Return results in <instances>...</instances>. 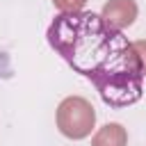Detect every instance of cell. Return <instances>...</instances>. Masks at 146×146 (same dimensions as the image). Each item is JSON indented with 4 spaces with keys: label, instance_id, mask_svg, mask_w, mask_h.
Segmentation results:
<instances>
[{
    "label": "cell",
    "instance_id": "cell-5",
    "mask_svg": "<svg viewBox=\"0 0 146 146\" xmlns=\"http://www.w3.org/2000/svg\"><path fill=\"white\" fill-rule=\"evenodd\" d=\"M52 2L59 9V14H75V11H82L87 0H52Z\"/></svg>",
    "mask_w": 146,
    "mask_h": 146
},
{
    "label": "cell",
    "instance_id": "cell-4",
    "mask_svg": "<svg viewBox=\"0 0 146 146\" xmlns=\"http://www.w3.org/2000/svg\"><path fill=\"white\" fill-rule=\"evenodd\" d=\"M125 144H128V132L121 123L103 125L91 139V146H125Z\"/></svg>",
    "mask_w": 146,
    "mask_h": 146
},
{
    "label": "cell",
    "instance_id": "cell-1",
    "mask_svg": "<svg viewBox=\"0 0 146 146\" xmlns=\"http://www.w3.org/2000/svg\"><path fill=\"white\" fill-rule=\"evenodd\" d=\"M46 39L75 73L96 87L105 105L128 107L141 98V59L132 41L100 14H57Z\"/></svg>",
    "mask_w": 146,
    "mask_h": 146
},
{
    "label": "cell",
    "instance_id": "cell-3",
    "mask_svg": "<svg viewBox=\"0 0 146 146\" xmlns=\"http://www.w3.org/2000/svg\"><path fill=\"white\" fill-rule=\"evenodd\" d=\"M100 16L112 27L123 30V27H128V25L135 23V18H137V5H135V0H110V2H105Z\"/></svg>",
    "mask_w": 146,
    "mask_h": 146
},
{
    "label": "cell",
    "instance_id": "cell-2",
    "mask_svg": "<svg viewBox=\"0 0 146 146\" xmlns=\"http://www.w3.org/2000/svg\"><path fill=\"white\" fill-rule=\"evenodd\" d=\"M96 123V112L89 100L80 96H68L57 107V128L68 139H84L91 135V128Z\"/></svg>",
    "mask_w": 146,
    "mask_h": 146
},
{
    "label": "cell",
    "instance_id": "cell-6",
    "mask_svg": "<svg viewBox=\"0 0 146 146\" xmlns=\"http://www.w3.org/2000/svg\"><path fill=\"white\" fill-rule=\"evenodd\" d=\"M132 46H135V50H137V55H139V59H141V71H144V75H146V41H135Z\"/></svg>",
    "mask_w": 146,
    "mask_h": 146
}]
</instances>
